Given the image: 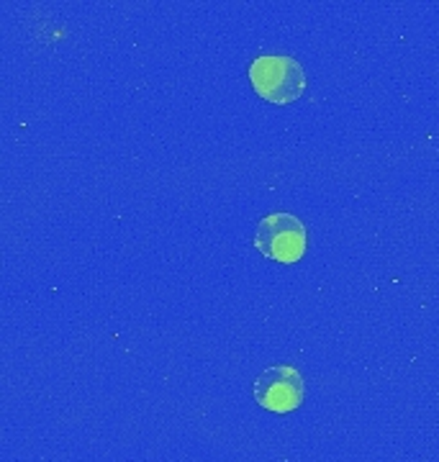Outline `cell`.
Returning <instances> with one entry per match:
<instances>
[{"label": "cell", "mask_w": 439, "mask_h": 462, "mask_svg": "<svg viewBox=\"0 0 439 462\" xmlns=\"http://www.w3.org/2000/svg\"><path fill=\"white\" fill-rule=\"evenodd\" d=\"M255 247L276 263H298L306 252V226L293 214H270L255 231Z\"/></svg>", "instance_id": "2"}, {"label": "cell", "mask_w": 439, "mask_h": 462, "mask_svg": "<svg viewBox=\"0 0 439 462\" xmlns=\"http://www.w3.org/2000/svg\"><path fill=\"white\" fill-rule=\"evenodd\" d=\"M252 393L262 409L273 413H291L304 403L306 385H304V375L295 367L273 365L257 375Z\"/></svg>", "instance_id": "3"}, {"label": "cell", "mask_w": 439, "mask_h": 462, "mask_svg": "<svg viewBox=\"0 0 439 462\" xmlns=\"http://www.w3.org/2000/svg\"><path fill=\"white\" fill-rule=\"evenodd\" d=\"M249 83L260 98L270 103H293L306 90V75L301 62L285 54H265L249 65Z\"/></svg>", "instance_id": "1"}]
</instances>
